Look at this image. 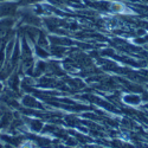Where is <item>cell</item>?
Segmentation results:
<instances>
[{"label":"cell","instance_id":"277c9868","mask_svg":"<svg viewBox=\"0 0 148 148\" xmlns=\"http://www.w3.org/2000/svg\"><path fill=\"white\" fill-rule=\"evenodd\" d=\"M37 51H38V53H39L42 57H46V56H47V53H46L45 51H43L42 49H38V50H37Z\"/></svg>","mask_w":148,"mask_h":148},{"label":"cell","instance_id":"6da1fadb","mask_svg":"<svg viewBox=\"0 0 148 148\" xmlns=\"http://www.w3.org/2000/svg\"><path fill=\"white\" fill-rule=\"evenodd\" d=\"M24 104L25 106H29V107H39V103H37L33 98H31L30 96L24 98Z\"/></svg>","mask_w":148,"mask_h":148},{"label":"cell","instance_id":"7a4b0ae2","mask_svg":"<svg viewBox=\"0 0 148 148\" xmlns=\"http://www.w3.org/2000/svg\"><path fill=\"white\" fill-rule=\"evenodd\" d=\"M125 100H126V102H129L130 104H136L140 101V98L138 96H135V95H132V96H127Z\"/></svg>","mask_w":148,"mask_h":148},{"label":"cell","instance_id":"8992f818","mask_svg":"<svg viewBox=\"0 0 148 148\" xmlns=\"http://www.w3.org/2000/svg\"><path fill=\"white\" fill-rule=\"evenodd\" d=\"M25 148H29V147H25Z\"/></svg>","mask_w":148,"mask_h":148},{"label":"cell","instance_id":"3957f363","mask_svg":"<svg viewBox=\"0 0 148 148\" xmlns=\"http://www.w3.org/2000/svg\"><path fill=\"white\" fill-rule=\"evenodd\" d=\"M42 122L40 121H32L31 122V127H32V129H34V130H37V132H38V130H40L42 129Z\"/></svg>","mask_w":148,"mask_h":148},{"label":"cell","instance_id":"5b68a950","mask_svg":"<svg viewBox=\"0 0 148 148\" xmlns=\"http://www.w3.org/2000/svg\"><path fill=\"white\" fill-rule=\"evenodd\" d=\"M68 145H69V146H75V145H76V140L69 139V140H68Z\"/></svg>","mask_w":148,"mask_h":148}]
</instances>
